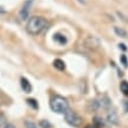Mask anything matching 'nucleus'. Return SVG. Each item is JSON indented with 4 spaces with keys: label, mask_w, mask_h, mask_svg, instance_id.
<instances>
[{
    "label": "nucleus",
    "mask_w": 128,
    "mask_h": 128,
    "mask_svg": "<svg viewBox=\"0 0 128 128\" xmlns=\"http://www.w3.org/2000/svg\"><path fill=\"white\" fill-rule=\"evenodd\" d=\"M5 122H6V116L2 112H0V127H2L5 125Z\"/></svg>",
    "instance_id": "16"
},
{
    "label": "nucleus",
    "mask_w": 128,
    "mask_h": 128,
    "mask_svg": "<svg viewBox=\"0 0 128 128\" xmlns=\"http://www.w3.org/2000/svg\"><path fill=\"white\" fill-rule=\"evenodd\" d=\"M119 48H121L122 50H127V48L125 47V44H124V43H120V44H119Z\"/></svg>",
    "instance_id": "20"
},
{
    "label": "nucleus",
    "mask_w": 128,
    "mask_h": 128,
    "mask_svg": "<svg viewBox=\"0 0 128 128\" xmlns=\"http://www.w3.org/2000/svg\"><path fill=\"white\" fill-rule=\"evenodd\" d=\"M27 102H28L29 105H30V106H32L33 108H37V107H38V105H37V102H36L35 100H34V99H28Z\"/></svg>",
    "instance_id": "17"
},
{
    "label": "nucleus",
    "mask_w": 128,
    "mask_h": 128,
    "mask_svg": "<svg viewBox=\"0 0 128 128\" xmlns=\"http://www.w3.org/2000/svg\"><path fill=\"white\" fill-rule=\"evenodd\" d=\"M40 127L41 128H51V124L48 120H41L40 121Z\"/></svg>",
    "instance_id": "13"
},
{
    "label": "nucleus",
    "mask_w": 128,
    "mask_h": 128,
    "mask_svg": "<svg viewBox=\"0 0 128 128\" xmlns=\"http://www.w3.org/2000/svg\"><path fill=\"white\" fill-rule=\"evenodd\" d=\"M85 128H99V127H97L96 125H88V126H86Z\"/></svg>",
    "instance_id": "22"
},
{
    "label": "nucleus",
    "mask_w": 128,
    "mask_h": 128,
    "mask_svg": "<svg viewBox=\"0 0 128 128\" xmlns=\"http://www.w3.org/2000/svg\"><path fill=\"white\" fill-rule=\"evenodd\" d=\"M107 120L110 124H113V125H116L118 124V114L114 110H110L107 113Z\"/></svg>",
    "instance_id": "7"
},
{
    "label": "nucleus",
    "mask_w": 128,
    "mask_h": 128,
    "mask_svg": "<svg viewBox=\"0 0 128 128\" xmlns=\"http://www.w3.org/2000/svg\"><path fill=\"white\" fill-rule=\"evenodd\" d=\"M64 119H65V121L69 124L70 126L72 127H79L82 125V118L78 115V113H76L74 111L70 110V108H68L66 112L64 113Z\"/></svg>",
    "instance_id": "3"
},
{
    "label": "nucleus",
    "mask_w": 128,
    "mask_h": 128,
    "mask_svg": "<svg viewBox=\"0 0 128 128\" xmlns=\"http://www.w3.org/2000/svg\"><path fill=\"white\" fill-rule=\"evenodd\" d=\"M91 111L96 112L99 110H108L111 106V101L107 99V97H100L96 99V100H91Z\"/></svg>",
    "instance_id": "4"
},
{
    "label": "nucleus",
    "mask_w": 128,
    "mask_h": 128,
    "mask_svg": "<svg viewBox=\"0 0 128 128\" xmlns=\"http://www.w3.org/2000/svg\"><path fill=\"white\" fill-rule=\"evenodd\" d=\"M120 90H121V92L125 96H128V82H126V80L121 82V84H120Z\"/></svg>",
    "instance_id": "12"
},
{
    "label": "nucleus",
    "mask_w": 128,
    "mask_h": 128,
    "mask_svg": "<svg viewBox=\"0 0 128 128\" xmlns=\"http://www.w3.org/2000/svg\"><path fill=\"white\" fill-rule=\"evenodd\" d=\"M24 126H26V128H37L36 124L33 122L32 120H26L24 121Z\"/></svg>",
    "instance_id": "14"
},
{
    "label": "nucleus",
    "mask_w": 128,
    "mask_h": 128,
    "mask_svg": "<svg viewBox=\"0 0 128 128\" xmlns=\"http://www.w3.org/2000/svg\"><path fill=\"white\" fill-rule=\"evenodd\" d=\"M50 108L55 113H65L66 110L69 108V104L65 98L61 96H54L50 99Z\"/></svg>",
    "instance_id": "2"
},
{
    "label": "nucleus",
    "mask_w": 128,
    "mask_h": 128,
    "mask_svg": "<svg viewBox=\"0 0 128 128\" xmlns=\"http://www.w3.org/2000/svg\"><path fill=\"white\" fill-rule=\"evenodd\" d=\"M83 44H84L85 48H88L90 50H97L100 47V40L94 35H88L84 38Z\"/></svg>",
    "instance_id": "5"
},
{
    "label": "nucleus",
    "mask_w": 128,
    "mask_h": 128,
    "mask_svg": "<svg viewBox=\"0 0 128 128\" xmlns=\"http://www.w3.org/2000/svg\"><path fill=\"white\" fill-rule=\"evenodd\" d=\"M32 4H33V0H27L24 4V6L21 7V10H19V19H20V21H24L29 19V12H30Z\"/></svg>",
    "instance_id": "6"
},
{
    "label": "nucleus",
    "mask_w": 128,
    "mask_h": 128,
    "mask_svg": "<svg viewBox=\"0 0 128 128\" xmlns=\"http://www.w3.org/2000/svg\"><path fill=\"white\" fill-rule=\"evenodd\" d=\"M93 125H96L97 127L101 128L102 126H104V122H102V119L100 118H94V121H93Z\"/></svg>",
    "instance_id": "15"
},
{
    "label": "nucleus",
    "mask_w": 128,
    "mask_h": 128,
    "mask_svg": "<svg viewBox=\"0 0 128 128\" xmlns=\"http://www.w3.org/2000/svg\"><path fill=\"white\" fill-rule=\"evenodd\" d=\"M20 84H21V88H22V90H24V92H26V93H30L32 92V85H30V83H29V80H28V79H26V78H21L20 79Z\"/></svg>",
    "instance_id": "8"
},
{
    "label": "nucleus",
    "mask_w": 128,
    "mask_h": 128,
    "mask_svg": "<svg viewBox=\"0 0 128 128\" xmlns=\"http://www.w3.org/2000/svg\"><path fill=\"white\" fill-rule=\"evenodd\" d=\"M54 66L57 69V70L60 71H63L64 69H65V63H64L62 60H60V58H57V60H55L54 61Z\"/></svg>",
    "instance_id": "11"
},
{
    "label": "nucleus",
    "mask_w": 128,
    "mask_h": 128,
    "mask_svg": "<svg viewBox=\"0 0 128 128\" xmlns=\"http://www.w3.org/2000/svg\"><path fill=\"white\" fill-rule=\"evenodd\" d=\"M120 61L122 62V64H124V66L125 68L128 66V62H127V58H126L125 55H121V56H120Z\"/></svg>",
    "instance_id": "18"
},
{
    "label": "nucleus",
    "mask_w": 128,
    "mask_h": 128,
    "mask_svg": "<svg viewBox=\"0 0 128 128\" xmlns=\"http://www.w3.org/2000/svg\"><path fill=\"white\" fill-rule=\"evenodd\" d=\"M2 128H15V127H14V125H12V124H6Z\"/></svg>",
    "instance_id": "19"
},
{
    "label": "nucleus",
    "mask_w": 128,
    "mask_h": 128,
    "mask_svg": "<svg viewBox=\"0 0 128 128\" xmlns=\"http://www.w3.org/2000/svg\"><path fill=\"white\" fill-rule=\"evenodd\" d=\"M54 40L57 42L58 44H66V42H68V38L65 37V35H63V34H60V33H57V34H55L54 35Z\"/></svg>",
    "instance_id": "10"
},
{
    "label": "nucleus",
    "mask_w": 128,
    "mask_h": 128,
    "mask_svg": "<svg viewBox=\"0 0 128 128\" xmlns=\"http://www.w3.org/2000/svg\"><path fill=\"white\" fill-rule=\"evenodd\" d=\"M49 26V22L43 16H32L28 19L26 24V30L30 35H38L46 30Z\"/></svg>",
    "instance_id": "1"
},
{
    "label": "nucleus",
    "mask_w": 128,
    "mask_h": 128,
    "mask_svg": "<svg viewBox=\"0 0 128 128\" xmlns=\"http://www.w3.org/2000/svg\"><path fill=\"white\" fill-rule=\"evenodd\" d=\"M79 4H82V5H86V0H77Z\"/></svg>",
    "instance_id": "21"
},
{
    "label": "nucleus",
    "mask_w": 128,
    "mask_h": 128,
    "mask_svg": "<svg viewBox=\"0 0 128 128\" xmlns=\"http://www.w3.org/2000/svg\"><path fill=\"white\" fill-rule=\"evenodd\" d=\"M114 33L116 34V36H119V37H122V38H127L128 37V33H127V30H125L124 28H121V27H116V26H114Z\"/></svg>",
    "instance_id": "9"
}]
</instances>
